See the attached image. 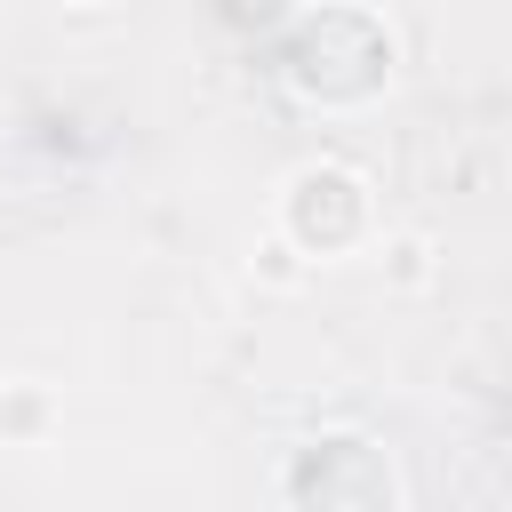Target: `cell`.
<instances>
[{"instance_id": "1", "label": "cell", "mask_w": 512, "mask_h": 512, "mask_svg": "<svg viewBox=\"0 0 512 512\" xmlns=\"http://www.w3.org/2000/svg\"><path fill=\"white\" fill-rule=\"evenodd\" d=\"M320 216H336V232L352 240V232H360V216H368V184H360L352 168H328V160H320V168H304V176L288 184V232L312 248V240H320Z\"/></svg>"}]
</instances>
